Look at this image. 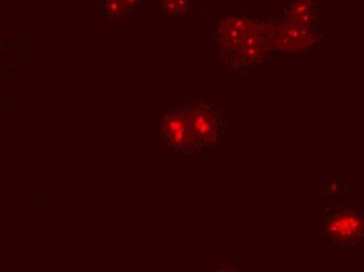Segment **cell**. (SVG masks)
Returning a JSON list of instances; mask_svg holds the SVG:
<instances>
[{"mask_svg":"<svg viewBox=\"0 0 364 272\" xmlns=\"http://www.w3.org/2000/svg\"><path fill=\"white\" fill-rule=\"evenodd\" d=\"M323 236L334 246H357L364 238V214L350 203L334 205L328 210Z\"/></svg>","mask_w":364,"mask_h":272,"instance_id":"6da1fadb","label":"cell"},{"mask_svg":"<svg viewBox=\"0 0 364 272\" xmlns=\"http://www.w3.org/2000/svg\"><path fill=\"white\" fill-rule=\"evenodd\" d=\"M182 105L201 148L219 145L223 141L228 124L220 108L202 99H190Z\"/></svg>","mask_w":364,"mask_h":272,"instance_id":"7a4b0ae2","label":"cell"},{"mask_svg":"<svg viewBox=\"0 0 364 272\" xmlns=\"http://www.w3.org/2000/svg\"><path fill=\"white\" fill-rule=\"evenodd\" d=\"M272 48V24L252 20L226 62L239 70L252 67L265 58Z\"/></svg>","mask_w":364,"mask_h":272,"instance_id":"3957f363","label":"cell"},{"mask_svg":"<svg viewBox=\"0 0 364 272\" xmlns=\"http://www.w3.org/2000/svg\"><path fill=\"white\" fill-rule=\"evenodd\" d=\"M161 136L168 149L177 154H195L201 149L182 103L164 117Z\"/></svg>","mask_w":364,"mask_h":272,"instance_id":"277c9868","label":"cell"},{"mask_svg":"<svg viewBox=\"0 0 364 272\" xmlns=\"http://www.w3.org/2000/svg\"><path fill=\"white\" fill-rule=\"evenodd\" d=\"M311 26H299L284 19L272 24V50L281 53H299L310 48L313 42Z\"/></svg>","mask_w":364,"mask_h":272,"instance_id":"5b68a950","label":"cell"},{"mask_svg":"<svg viewBox=\"0 0 364 272\" xmlns=\"http://www.w3.org/2000/svg\"><path fill=\"white\" fill-rule=\"evenodd\" d=\"M252 21V19L247 17H236L222 22L219 28L218 42L220 52L224 54L225 61H228L236 50L240 40L245 34Z\"/></svg>","mask_w":364,"mask_h":272,"instance_id":"8992f818","label":"cell"},{"mask_svg":"<svg viewBox=\"0 0 364 272\" xmlns=\"http://www.w3.org/2000/svg\"><path fill=\"white\" fill-rule=\"evenodd\" d=\"M286 20L304 26H312L316 19L314 0H293L286 11Z\"/></svg>","mask_w":364,"mask_h":272,"instance_id":"52a82bcc","label":"cell"}]
</instances>
